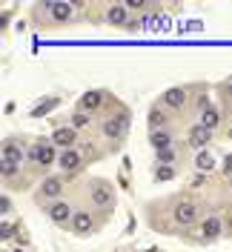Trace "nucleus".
Returning <instances> with one entry per match:
<instances>
[{
	"mask_svg": "<svg viewBox=\"0 0 232 252\" xmlns=\"http://www.w3.org/2000/svg\"><path fill=\"white\" fill-rule=\"evenodd\" d=\"M155 178H158V181H172V178H175V166H164V163H161L158 172H155Z\"/></svg>",
	"mask_w": 232,
	"mask_h": 252,
	"instance_id": "obj_23",
	"label": "nucleus"
},
{
	"mask_svg": "<svg viewBox=\"0 0 232 252\" xmlns=\"http://www.w3.org/2000/svg\"><path fill=\"white\" fill-rule=\"evenodd\" d=\"M149 143H152L158 152H161V149H169L172 146V135L166 132V129H161V132H149Z\"/></svg>",
	"mask_w": 232,
	"mask_h": 252,
	"instance_id": "obj_15",
	"label": "nucleus"
},
{
	"mask_svg": "<svg viewBox=\"0 0 232 252\" xmlns=\"http://www.w3.org/2000/svg\"><path fill=\"white\" fill-rule=\"evenodd\" d=\"M46 9H49V15L55 17V20H66V17L72 15V0L69 3H46Z\"/></svg>",
	"mask_w": 232,
	"mask_h": 252,
	"instance_id": "obj_14",
	"label": "nucleus"
},
{
	"mask_svg": "<svg viewBox=\"0 0 232 252\" xmlns=\"http://www.w3.org/2000/svg\"><path fill=\"white\" fill-rule=\"evenodd\" d=\"M58 103H61L58 97H49V100H43L40 106H34V109H32V118H43V115H49V112L55 109Z\"/></svg>",
	"mask_w": 232,
	"mask_h": 252,
	"instance_id": "obj_21",
	"label": "nucleus"
},
{
	"mask_svg": "<svg viewBox=\"0 0 232 252\" xmlns=\"http://www.w3.org/2000/svg\"><path fill=\"white\" fill-rule=\"evenodd\" d=\"M186 103V92L181 86H175V89H166L164 92V106H169V109H181Z\"/></svg>",
	"mask_w": 232,
	"mask_h": 252,
	"instance_id": "obj_9",
	"label": "nucleus"
},
{
	"mask_svg": "<svg viewBox=\"0 0 232 252\" xmlns=\"http://www.w3.org/2000/svg\"><path fill=\"white\" fill-rule=\"evenodd\" d=\"M146 126H149V132H161V129L166 126V115H164V109H149V115H146Z\"/></svg>",
	"mask_w": 232,
	"mask_h": 252,
	"instance_id": "obj_13",
	"label": "nucleus"
},
{
	"mask_svg": "<svg viewBox=\"0 0 232 252\" xmlns=\"http://www.w3.org/2000/svg\"><path fill=\"white\" fill-rule=\"evenodd\" d=\"M58 163H61V169H75L77 163H80V152H75V149H66V152L58 158Z\"/></svg>",
	"mask_w": 232,
	"mask_h": 252,
	"instance_id": "obj_17",
	"label": "nucleus"
},
{
	"mask_svg": "<svg viewBox=\"0 0 232 252\" xmlns=\"http://www.w3.org/2000/svg\"><path fill=\"white\" fill-rule=\"evenodd\" d=\"M20 146H17L15 141H6L3 143V175H15L17 169H20Z\"/></svg>",
	"mask_w": 232,
	"mask_h": 252,
	"instance_id": "obj_1",
	"label": "nucleus"
},
{
	"mask_svg": "<svg viewBox=\"0 0 232 252\" xmlns=\"http://www.w3.org/2000/svg\"><path fill=\"white\" fill-rule=\"evenodd\" d=\"M206 141H209V129H203L201 124H195L192 129H189V146H192V149H201L203 152Z\"/></svg>",
	"mask_w": 232,
	"mask_h": 252,
	"instance_id": "obj_8",
	"label": "nucleus"
},
{
	"mask_svg": "<svg viewBox=\"0 0 232 252\" xmlns=\"http://www.w3.org/2000/svg\"><path fill=\"white\" fill-rule=\"evenodd\" d=\"M218 124H221V112L218 109H203V115H201V126L203 129H215Z\"/></svg>",
	"mask_w": 232,
	"mask_h": 252,
	"instance_id": "obj_20",
	"label": "nucleus"
},
{
	"mask_svg": "<svg viewBox=\"0 0 232 252\" xmlns=\"http://www.w3.org/2000/svg\"><path fill=\"white\" fill-rule=\"evenodd\" d=\"M201 235L203 238H218L221 235V220L218 218H206L203 220V226H201Z\"/></svg>",
	"mask_w": 232,
	"mask_h": 252,
	"instance_id": "obj_19",
	"label": "nucleus"
},
{
	"mask_svg": "<svg viewBox=\"0 0 232 252\" xmlns=\"http://www.w3.org/2000/svg\"><path fill=\"white\" fill-rule=\"evenodd\" d=\"M72 215L75 212H72V206L66 204V201H55V204L49 206V218L55 220V223H66Z\"/></svg>",
	"mask_w": 232,
	"mask_h": 252,
	"instance_id": "obj_7",
	"label": "nucleus"
},
{
	"mask_svg": "<svg viewBox=\"0 0 232 252\" xmlns=\"http://www.w3.org/2000/svg\"><path fill=\"white\" fill-rule=\"evenodd\" d=\"M106 20L112 26H126V23H129V20H126V3H115L106 12Z\"/></svg>",
	"mask_w": 232,
	"mask_h": 252,
	"instance_id": "obj_11",
	"label": "nucleus"
},
{
	"mask_svg": "<svg viewBox=\"0 0 232 252\" xmlns=\"http://www.w3.org/2000/svg\"><path fill=\"white\" fill-rule=\"evenodd\" d=\"M181 32H203V23L201 20H184V23H181Z\"/></svg>",
	"mask_w": 232,
	"mask_h": 252,
	"instance_id": "obj_24",
	"label": "nucleus"
},
{
	"mask_svg": "<svg viewBox=\"0 0 232 252\" xmlns=\"http://www.w3.org/2000/svg\"><path fill=\"white\" fill-rule=\"evenodd\" d=\"M92 215L86 212V209H77L75 215H72V229H75L77 235H86V232H92Z\"/></svg>",
	"mask_w": 232,
	"mask_h": 252,
	"instance_id": "obj_6",
	"label": "nucleus"
},
{
	"mask_svg": "<svg viewBox=\"0 0 232 252\" xmlns=\"http://www.w3.org/2000/svg\"><path fill=\"white\" fill-rule=\"evenodd\" d=\"M195 166H198V172H209V169H215V158H212V152H198V158H195Z\"/></svg>",
	"mask_w": 232,
	"mask_h": 252,
	"instance_id": "obj_18",
	"label": "nucleus"
},
{
	"mask_svg": "<svg viewBox=\"0 0 232 252\" xmlns=\"http://www.w3.org/2000/svg\"><path fill=\"white\" fill-rule=\"evenodd\" d=\"M92 201L98 206H112L115 204V192H112V187H109L106 181H95L92 187Z\"/></svg>",
	"mask_w": 232,
	"mask_h": 252,
	"instance_id": "obj_3",
	"label": "nucleus"
},
{
	"mask_svg": "<svg viewBox=\"0 0 232 252\" xmlns=\"http://www.w3.org/2000/svg\"><path fill=\"white\" fill-rule=\"evenodd\" d=\"M175 220L181 223V226H186V223H195V218H198V206L192 204V201H181V204L175 206Z\"/></svg>",
	"mask_w": 232,
	"mask_h": 252,
	"instance_id": "obj_4",
	"label": "nucleus"
},
{
	"mask_svg": "<svg viewBox=\"0 0 232 252\" xmlns=\"http://www.w3.org/2000/svg\"><path fill=\"white\" fill-rule=\"evenodd\" d=\"M224 172L232 175V155H227V160H224Z\"/></svg>",
	"mask_w": 232,
	"mask_h": 252,
	"instance_id": "obj_28",
	"label": "nucleus"
},
{
	"mask_svg": "<svg viewBox=\"0 0 232 252\" xmlns=\"http://www.w3.org/2000/svg\"><path fill=\"white\" fill-rule=\"evenodd\" d=\"M83 126H89V115L86 112H77L75 118H72V129H83Z\"/></svg>",
	"mask_w": 232,
	"mask_h": 252,
	"instance_id": "obj_25",
	"label": "nucleus"
},
{
	"mask_svg": "<svg viewBox=\"0 0 232 252\" xmlns=\"http://www.w3.org/2000/svg\"><path fill=\"white\" fill-rule=\"evenodd\" d=\"M52 141L58 143V146H63V149H72V143H75V129H72V126H61V129H55Z\"/></svg>",
	"mask_w": 232,
	"mask_h": 252,
	"instance_id": "obj_10",
	"label": "nucleus"
},
{
	"mask_svg": "<svg viewBox=\"0 0 232 252\" xmlns=\"http://www.w3.org/2000/svg\"><path fill=\"white\" fill-rule=\"evenodd\" d=\"M0 235H3V238H9V235H12V226H9V223H3V229H0Z\"/></svg>",
	"mask_w": 232,
	"mask_h": 252,
	"instance_id": "obj_29",
	"label": "nucleus"
},
{
	"mask_svg": "<svg viewBox=\"0 0 232 252\" xmlns=\"http://www.w3.org/2000/svg\"><path fill=\"white\" fill-rule=\"evenodd\" d=\"M146 0H126V9H143Z\"/></svg>",
	"mask_w": 232,
	"mask_h": 252,
	"instance_id": "obj_27",
	"label": "nucleus"
},
{
	"mask_svg": "<svg viewBox=\"0 0 232 252\" xmlns=\"http://www.w3.org/2000/svg\"><path fill=\"white\" fill-rule=\"evenodd\" d=\"M100 103H103V92H98V89H95V92H86L83 97H80V106H77V112H80V109H83V112L98 109Z\"/></svg>",
	"mask_w": 232,
	"mask_h": 252,
	"instance_id": "obj_12",
	"label": "nucleus"
},
{
	"mask_svg": "<svg viewBox=\"0 0 232 252\" xmlns=\"http://www.w3.org/2000/svg\"><path fill=\"white\" fill-rule=\"evenodd\" d=\"M15 252H23V250H15Z\"/></svg>",
	"mask_w": 232,
	"mask_h": 252,
	"instance_id": "obj_30",
	"label": "nucleus"
},
{
	"mask_svg": "<svg viewBox=\"0 0 232 252\" xmlns=\"http://www.w3.org/2000/svg\"><path fill=\"white\" fill-rule=\"evenodd\" d=\"M158 163L172 166V163H175V146H169V149H161V152H158Z\"/></svg>",
	"mask_w": 232,
	"mask_h": 252,
	"instance_id": "obj_22",
	"label": "nucleus"
},
{
	"mask_svg": "<svg viewBox=\"0 0 232 252\" xmlns=\"http://www.w3.org/2000/svg\"><path fill=\"white\" fill-rule=\"evenodd\" d=\"M29 158L34 163H40V166H52V163H55V149H52L49 143H32Z\"/></svg>",
	"mask_w": 232,
	"mask_h": 252,
	"instance_id": "obj_2",
	"label": "nucleus"
},
{
	"mask_svg": "<svg viewBox=\"0 0 232 252\" xmlns=\"http://www.w3.org/2000/svg\"><path fill=\"white\" fill-rule=\"evenodd\" d=\"M126 129H129V118L126 115H115V118H109L103 124V135L106 138H121Z\"/></svg>",
	"mask_w": 232,
	"mask_h": 252,
	"instance_id": "obj_5",
	"label": "nucleus"
},
{
	"mask_svg": "<svg viewBox=\"0 0 232 252\" xmlns=\"http://www.w3.org/2000/svg\"><path fill=\"white\" fill-rule=\"evenodd\" d=\"M61 192H63L61 178H46V181H43V187H40V195H43V198H58Z\"/></svg>",
	"mask_w": 232,
	"mask_h": 252,
	"instance_id": "obj_16",
	"label": "nucleus"
},
{
	"mask_svg": "<svg viewBox=\"0 0 232 252\" xmlns=\"http://www.w3.org/2000/svg\"><path fill=\"white\" fill-rule=\"evenodd\" d=\"M0 212H3V215H9V212H12V201H9L6 195L0 198Z\"/></svg>",
	"mask_w": 232,
	"mask_h": 252,
	"instance_id": "obj_26",
	"label": "nucleus"
}]
</instances>
